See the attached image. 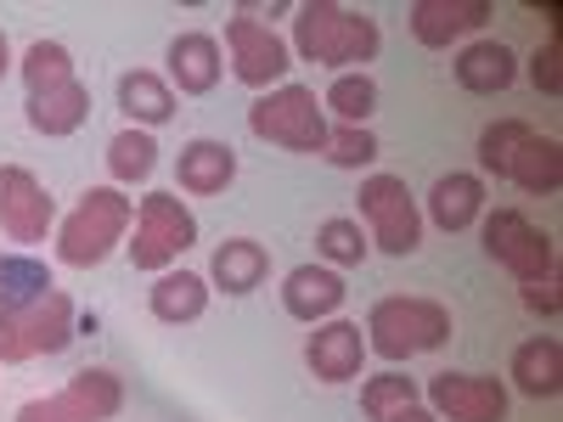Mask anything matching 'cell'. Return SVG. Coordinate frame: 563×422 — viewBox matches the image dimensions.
Returning a JSON list of instances; mask_svg holds the SVG:
<instances>
[{"instance_id":"6da1fadb","label":"cell","mask_w":563,"mask_h":422,"mask_svg":"<svg viewBox=\"0 0 563 422\" xmlns=\"http://www.w3.org/2000/svg\"><path fill=\"white\" fill-rule=\"evenodd\" d=\"M294 52L333 74H366V63H378V52H384V34H378V18H366L355 7L305 0L294 12Z\"/></svg>"},{"instance_id":"7a4b0ae2","label":"cell","mask_w":563,"mask_h":422,"mask_svg":"<svg viewBox=\"0 0 563 422\" xmlns=\"http://www.w3.org/2000/svg\"><path fill=\"white\" fill-rule=\"evenodd\" d=\"M130 225H135V203L124 198V186H90L57 225V259L74 270L102 265L130 237Z\"/></svg>"},{"instance_id":"3957f363","label":"cell","mask_w":563,"mask_h":422,"mask_svg":"<svg viewBox=\"0 0 563 422\" xmlns=\"http://www.w3.org/2000/svg\"><path fill=\"white\" fill-rule=\"evenodd\" d=\"M451 338V310L440 299H422V293H395L378 299L366 315V349L384 355L389 366L411 360V355H429Z\"/></svg>"},{"instance_id":"277c9868","label":"cell","mask_w":563,"mask_h":422,"mask_svg":"<svg viewBox=\"0 0 563 422\" xmlns=\"http://www.w3.org/2000/svg\"><path fill=\"white\" fill-rule=\"evenodd\" d=\"M249 130L282 153H321L333 124H327V108L316 102L310 85H276L249 108Z\"/></svg>"},{"instance_id":"5b68a950","label":"cell","mask_w":563,"mask_h":422,"mask_svg":"<svg viewBox=\"0 0 563 422\" xmlns=\"http://www.w3.org/2000/svg\"><path fill=\"white\" fill-rule=\"evenodd\" d=\"M192 243H198V214L186 209L175 192H147L135 203V237L124 243L135 270L164 276V270H175V259Z\"/></svg>"},{"instance_id":"8992f818","label":"cell","mask_w":563,"mask_h":422,"mask_svg":"<svg viewBox=\"0 0 563 422\" xmlns=\"http://www.w3.org/2000/svg\"><path fill=\"white\" fill-rule=\"evenodd\" d=\"M74 333H79V315L63 288L34 299L29 310H0V366H23L34 355H63L74 344Z\"/></svg>"},{"instance_id":"52a82bcc","label":"cell","mask_w":563,"mask_h":422,"mask_svg":"<svg viewBox=\"0 0 563 422\" xmlns=\"http://www.w3.org/2000/svg\"><path fill=\"white\" fill-rule=\"evenodd\" d=\"M355 198H361V220H366L372 248H384L395 259L422 248V209H417L411 186L400 175H366Z\"/></svg>"},{"instance_id":"ba28073f","label":"cell","mask_w":563,"mask_h":422,"mask_svg":"<svg viewBox=\"0 0 563 422\" xmlns=\"http://www.w3.org/2000/svg\"><path fill=\"white\" fill-rule=\"evenodd\" d=\"M485 254L519 281H541V276H558V248L552 237L525 214V209H496L485 214Z\"/></svg>"},{"instance_id":"9c48e42d","label":"cell","mask_w":563,"mask_h":422,"mask_svg":"<svg viewBox=\"0 0 563 422\" xmlns=\"http://www.w3.org/2000/svg\"><path fill=\"white\" fill-rule=\"evenodd\" d=\"M119 411H124V384H119V371L85 366V371H74V378H68L57 395L29 400V406L18 411V422H113Z\"/></svg>"},{"instance_id":"30bf717a","label":"cell","mask_w":563,"mask_h":422,"mask_svg":"<svg viewBox=\"0 0 563 422\" xmlns=\"http://www.w3.org/2000/svg\"><path fill=\"white\" fill-rule=\"evenodd\" d=\"M52 225H57V203L40 186V175L23 164H0V237L34 248L52 237Z\"/></svg>"},{"instance_id":"8fae6325","label":"cell","mask_w":563,"mask_h":422,"mask_svg":"<svg viewBox=\"0 0 563 422\" xmlns=\"http://www.w3.org/2000/svg\"><path fill=\"white\" fill-rule=\"evenodd\" d=\"M225 52H231V74H238L249 90H276L294 68V52L271 23L254 18H231L225 23Z\"/></svg>"},{"instance_id":"7c38bea8","label":"cell","mask_w":563,"mask_h":422,"mask_svg":"<svg viewBox=\"0 0 563 422\" xmlns=\"http://www.w3.org/2000/svg\"><path fill=\"white\" fill-rule=\"evenodd\" d=\"M429 411L440 422H507V384L485 371H440L429 384Z\"/></svg>"},{"instance_id":"4fadbf2b","label":"cell","mask_w":563,"mask_h":422,"mask_svg":"<svg viewBox=\"0 0 563 422\" xmlns=\"http://www.w3.org/2000/svg\"><path fill=\"white\" fill-rule=\"evenodd\" d=\"M350 288H344V276L333 265H294L288 281H282V310H288L294 321L316 326V321H333L344 310Z\"/></svg>"},{"instance_id":"5bb4252c","label":"cell","mask_w":563,"mask_h":422,"mask_svg":"<svg viewBox=\"0 0 563 422\" xmlns=\"http://www.w3.org/2000/svg\"><path fill=\"white\" fill-rule=\"evenodd\" d=\"M305 360L321 384H350L361 378V360H366V338H361V326L333 315V321H316V333L305 344Z\"/></svg>"},{"instance_id":"9a60e30c","label":"cell","mask_w":563,"mask_h":422,"mask_svg":"<svg viewBox=\"0 0 563 422\" xmlns=\"http://www.w3.org/2000/svg\"><path fill=\"white\" fill-rule=\"evenodd\" d=\"M417 45H429V52H445L451 40L462 34H474L490 23V0H411V12H406Z\"/></svg>"},{"instance_id":"2e32d148","label":"cell","mask_w":563,"mask_h":422,"mask_svg":"<svg viewBox=\"0 0 563 422\" xmlns=\"http://www.w3.org/2000/svg\"><path fill=\"white\" fill-rule=\"evenodd\" d=\"M169 90H180V97H209V90L220 85L225 63H220V40L192 29V34H175L169 40Z\"/></svg>"},{"instance_id":"e0dca14e","label":"cell","mask_w":563,"mask_h":422,"mask_svg":"<svg viewBox=\"0 0 563 422\" xmlns=\"http://www.w3.org/2000/svg\"><path fill=\"white\" fill-rule=\"evenodd\" d=\"M175 180H180V192H192V198H220L231 180H238V153L225 147V141H186L180 158H175Z\"/></svg>"},{"instance_id":"ac0fdd59","label":"cell","mask_w":563,"mask_h":422,"mask_svg":"<svg viewBox=\"0 0 563 422\" xmlns=\"http://www.w3.org/2000/svg\"><path fill=\"white\" fill-rule=\"evenodd\" d=\"M451 74H456V85L467 90V97H501V90L519 79V57H512L501 40H474V45L456 52Z\"/></svg>"},{"instance_id":"d6986e66","label":"cell","mask_w":563,"mask_h":422,"mask_svg":"<svg viewBox=\"0 0 563 422\" xmlns=\"http://www.w3.org/2000/svg\"><path fill=\"white\" fill-rule=\"evenodd\" d=\"M485 214V180L467 175V169H451L429 186V220L440 231H467Z\"/></svg>"},{"instance_id":"ffe728a7","label":"cell","mask_w":563,"mask_h":422,"mask_svg":"<svg viewBox=\"0 0 563 422\" xmlns=\"http://www.w3.org/2000/svg\"><path fill=\"white\" fill-rule=\"evenodd\" d=\"M119 108L135 130H158L175 119V90L153 68H130V74H119Z\"/></svg>"},{"instance_id":"44dd1931","label":"cell","mask_w":563,"mask_h":422,"mask_svg":"<svg viewBox=\"0 0 563 422\" xmlns=\"http://www.w3.org/2000/svg\"><path fill=\"white\" fill-rule=\"evenodd\" d=\"M512 384L530 400H558L563 395V344L558 338H530L512 349Z\"/></svg>"},{"instance_id":"7402d4cb","label":"cell","mask_w":563,"mask_h":422,"mask_svg":"<svg viewBox=\"0 0 563 422\" xmlns=\"http://www.w3.org/2000/svg\"><path fill=\"white\" fill-rule=\"evenodd\" d=\"M209 276H214V288L220 293H254L260 281L271 276V254L254 243V237H225L220 248H214V265H209Z\"/></svg>"},{"instance_id":"603a6c76","label":"cell","mask_w":563,"mask_h":422,"mask_svg":"<svg viewBox=\"0 0 563 422\" xmlns=\"http://www.w3.org/2000/svg\"><path fill=\"white\" fill-rule=\"evenodd\" d=\"M29 130H40V135H74L85 119H90V90L79 85V79H68V85H57V90H40V97H29Z\"/></svg>"},{"instance_id":"cb8c5ba5","label":"cell","mask_w":563,"mask_h":422,"mask_svg":"<svg viewBox=\"0 0 563 422\" xmlns=\"http://www.w3.org/2000/svg\"><path fill=\"white\" fill-rule=\"evenodd\" d=\"M147 304H153V315H158L164 326H186V321H198V315L209 310V281H203L198 270H164V276L153 281Z\"/></svg>"},{"instance_id":"d4e9b609","label":"cell","mask_w":563,"mask_h":422,"mask_svg":"<svg viewBox=\"0 0 563 422\" xmlns=\"http://www.w3.org/2000/svg\"><path fill=\"white\" fill-rule=\"evenodd\" d=\"M507 180L519 186V192H530V198H547V192H558L563 186V147L552 135H530L519 153H512V169H507Z\"/></svg>"},{"instance_id":"484cf974","label":"cell","mask_w":563,"mask_h":422,"mask_svg":"<svg viewBox=\"0 0 563 422\" xmlns=\"http://www.w3.org/2000/svg\"><path fill=\"white\" fill-rule=\"evenodd\" d=\"M158 169V141H153V130H119L113 141H108V175H113V186H135V180H147Z\"/></svg>"},{"instance_id":"4316f807","label":"cell","mask_w":563,"mask_h":422,"mask_svg":"<svg viewBox=\"0 0 563 422\" xmlns=\"http://www.w3.org/2000/svg\"><path fill=\"white\" fill-rule=\"evenodd\" d=\"M52 293V270L29 254H0V310H29Z\"/></svg>"},{"instance_id":"83f0119b","label":"cell","mask_w":563,"mask_h":422,"mask_svg":"<svg viewBox=\"0 0 563 422\" xmlns=\"http://www.w3.org/2000/svg\"><path fill=\"white\" fill-rule=\"evenodd\" d=\"M321 108H333L339 124H366L372 113H378V79L372 74H333Z\"/></svg>"},{"instance_id":"f1b7e54d","label":"cell","mask_w":563,"mask_h":422,"mask_svg":"<svg viewBox=\"0 0 563 422\" xmlns=\"http://www.w3.org/2000/svg\"><path fill=\"white\" fill-rule=\"evenodd\" d=\"M79 79L74 74V57H68V45L63 40H34L29 52H23V85H29V97H40V90H57Z\"/></svg>"},{"instance_id":"f546056e","label":"cell","mask_w":563,"mask_h":422,"mask_svg":"<svg viewBox=\"0 0 563 422\" xmlns=\"http://www.w3.org/2000/svg\"><path fill=\"white\" fill-rule=\"evenodd\" d=\"M530 135H536V130H530L525 119H496V124H485V135H479V169L496 175V180H507L512 153H519Z\"/></svg>"},{"instance_id":"4dcf8cb0","label":"cell","mask_w":563,"mask_h":422,"mask_svg":"<svg viewBox=\"0 0 563 422\" xmlns=\"http://www.w3.org/2000/svg\"><path fill=\"white\" fill-rule=\"evenodd\" d=\"M366 231H361V220H350V214H333V220H321V231H316V254L327 259V265H361L366 259Z\"/></svg>"},{"instance_id":"1f68e13d","label":"cell","mask_w":563,"mask_h":422,"mask_svg":"<svg viewBox=\"0 0 563 422\" xmlns=\"http://www.w3.org/2000/svg\"><path fill=\"white\" fill-rule=\"evenodd\" d=\"M406 406H417V384H411V378H400V371H378V378H366L361 411H366L372 422H389V417L406 411Z\"/></svg>"},{"instance_id":"d6a6232c","label":"cell","mask_w":563,"mask_h":422,"mask_svg":"<svg viewBox=\"0 0 563 422\" xmlns=\"http://www.w3.org/2000/svg\"><path fill=\"white\" fill-rule=\"evenodd\" d=\"M321 158L333 169H366L372 158H378V135H372L366 124H339V130H327Z\"/></svg>"},{"instance_id":"836d02e7","label":"cell","mask_w":563,"mask_h":422,"mask_svg":"<svg viewBox=\"0 0 563 422\" xmlns=\"http://www.w3.org/2000/svg\"><path fill=\"white\" fill-rule=\"evenodd\" d=\"M530 79H536V90H547V97L563 90V45L558 40H547L541 52L530 57Z\"/></svg>"},{"instance_id":"e575fe53","label":"cell","mask_w":563,"mask_h":422,"mask_svg":"<svg viewBox=\"0 0 563 422\" xmlns=\"http://www.w3.org/2000/svg\"><path fill=\"white\" fill-rule=\"evenodd\" d=\"M525 310H536V315H558V310H563V299H558V276L525 281Z\"/></svg>"},{"instance_id":"d590c367","label":"cell","mask_w":563,"mask_h":422,"mask_svg":"<svg viewBox=\"0 0 563 422\" xmlns=\"http://www.w3.org/2000/svg\"><path fill=\"white\" fill-rule=\"evenodd\" d=\"M389 422H440V417H434L429 406H422V400H417V406H406V411H395Z\"/></svg>"},{"instance_id":"8d00e7d4","label":"cell","mask_w":563,"mask_h":422,"mask_svg":"<svg viewBox=\"0 0 563 422\" xmlns=\"http://www.w3.org/2000/svg\"><path fill=\"white\" fill-rule=\"evenodd\" d=\"M7 68H12V45H7V34H0V79H7Z\"/></svg>"}]
</instances>
